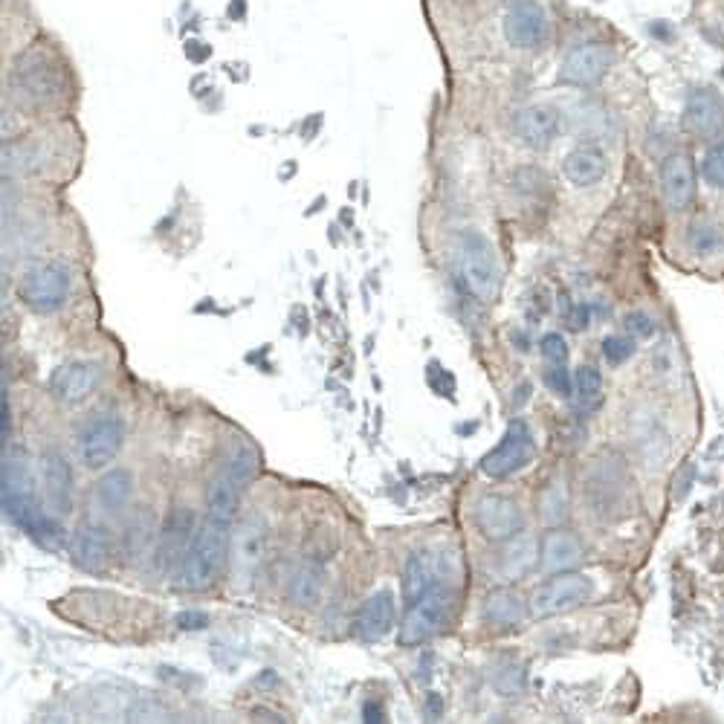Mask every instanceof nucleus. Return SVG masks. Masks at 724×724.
Instances as JSON below:
<instances>
[{
  "mask_svg": "<svg viewBox=\"0 0 724 724\" xmlns=\"http://www.w3.org/2000/svg\"><path fill=\"white\" fill-rule=\"evenodd\" d=\"M322 588H325V568H322V562L305 559V562L296 568L293 580H290V600H293L296 606H313V603L319 600Z\"/></svg>",
  "mask_w": 724,
  "mask_h": 724,
  "instance_id": "27",
  "label": "nucleus"
},
{
  "mask_svg": "<svg viewBox=\"0 0 724 724\" xmlns=\"http://www.w3.org/2000/svg\"><path fill=\"white\" fill-rule=\"evenodd\" d=\"M701 174L713 189H724V142H716L701 163Z\"/></svg>",
  "mask_w": 724,
  "mask_h": 724,
  "instance_id": "35",
  "label": "nucleus"
},
{
  "mask_svg": "<svg viewBox=\"0 0 724 724\" xmlns=\"http://www.w3.org/2000/svg\"><path fill=\"white\" fill-rule=\"evenodd\" d=\"M174 626L183 629V632H203L209 626V614L200 612V609H186V612L177 614Z\"/></svg>",
  "mask_w": 724,
  "mask_h": 724,
  "instance_id": "41",
  "label": "nucleus"
},
{
  "mask_svg": "<svg viewBox=\"0 0 724 724\" xmlns=\"http://www.w3.org/2000/svg\"><path fill=\"white\" fill-rule=\"evenodd\" d=\"M29 539H35L41 548H47V551H58L61 545H64V528H61V522L53 519V516H47V513H38L32 522H29V528L24 530Z\"/></svg>",
  "mask_w": 724,
  "mask_h": 724,
  "instance_id": "33",
  "label": "nucleus"
},
{
  "mask_svg": "<svg viewBox=\"0 0 724 724\" xmlns=\"http://www.w3.org/2000/svg\"><path fill=\"white\" fill-rule=\"evenodd\" d=\"M635 354V342L629 336H606L603 339V357L609 365H623Z\"/></svg>",
  "mask_w": 724,
  "mask_h": 724,
  "instance_id": "36",
  "label": "nucleus"
},
{
  "mask_svg": "<svg viewBox=\"0 0 724 724\" xmlns=\"http://www.w3.org/2000/svg\"><path fill=\"white\" fill-rule=\"evenodd\" d=\"M362 722H368V724L386 722V713H383V707H380L377 701H365V707H362Z\"/></svg>",
  "mask_w": 724,
  "mask_h": 724,
  "instance_id": "42",
  "label": "nucleus"
},
{
  "mask_svg": "<svg viewBox=\"0 0 724 724\" xmlns=\"http://www.w3.org/2000/svg\"><path fill=\"white\" fill-rule=\"evenodd\" d=\"M661 192L672 212H684L696 200V166L687 154H672L661 163Z\"/></svg>",
  "mask_w": 724,
  "mask_h": 724,
  "instance_id": "16",
  "label": "nucleus"
},
{
  "mask_svg": "<svg viewBox=\"0 0 724 724\" xmlns=\"http://www.w3.org/2000/svg\"><path fill=\"white\" fill-rule=\"evenodd\" d=\"M687 128L698 137H719L724 128V102L713 90H696L687 102Z\"/></svg>",
  "mask_w": 724,
  "mask_h": 724,
  "instance_id": "22",
  "label": "nucleus"
},
{
  "mask_svg": "<svg viewBox=\"0 0 724 724\" xmlns=\"http://www.w3.org/2000/svg\"><path fill=\"white\" fill-rule=\"evenodd\" d=\"M574 391H577V400H580V406H583L585 412L597 409L600 400H603V377H600V371H597L594 365L577 368V374H574Z\"/></svg>",
  "mask_w": 724,
  "mask_h": 724,
  "instance_id": "30",
  "label": "nucleus"
},
{
  "mask_svg": "<svg viewBox=\"0 0 724 724\" xmlns=\"http://www.w3.org/2000/svg\"><path fill=\"white\" fill-rule=\"evenodd\" d=\"M626 331L632 336H638V339H646V336L655 334V322H652V316L649 313H643V310H632L629 316H626Z\"/></svg>",
  "mask_w": 724,
  "mask_h": 724,
  "instance_id": "39",
  "label": "nucleus"
},
{
  "mask_svg": "<svg viewBox=\"0 0 724 724\" xmlns=\"http://www.w3.org/2000/svg\"><path fill=\"white\" fill-rule=\"evenodd\" d=\"M70 557L82 568V571H102L111 559V536L102 525H84L76 530L73 545H70Z\"/></svg>",
  "mask_w": 724,
  "mask_h": 724,
  "instance_id": "19",
  "label": "nucleus"
},
{
  "mask_svg": "<svg viewBox=\"0 0 724 724\" xmlns=\"http://www.w3.org/2000/svg\"><path fill=\"white\" fill-rule=\"evenodd\" d=\"M591 594H594L591 577L577 574V571H562V574H554L551 580H545L530 594V614L545 620V617L574 612L591 600Z\"/></svg>",
  "mask_w": 724,
  "mask_h": 724,
  "instance_id": "5",
  "label": "nucleus"
},
{
  "mask_svg": "<svg viewBox=\"0 0 724 724\" xmlns=\"http://www.w3.org/2000/svg\"><path fill=\"white\" fill-rule=\"evenodd\" d=\"M186 56L195 58V61H203V58L209 56V50H206V44H189V50H186Z\"/></svg>",
  "mask_w": 724,
  "mask_h": 724,
  "instance_id": "45",
  "label": "nucleus"
},
{
  "mask_svg": "<svg viewBox=\"0 0 724 724\" xmlns=\"http://www.w3.org/2000/svg\"><path fill=\"white\" fill-rule=\"evenodd\" d=\"M690 250L696 252L698 258H716L724 250V232L713 223H698L690 229V238H687Z\"/></svg>",
  "mask_w": 724,
  "mask_h": 724,
  "instance_id": "32",
  "label": "nucleus"
},
{
  "mask_svg": "<svg viewBox=\"0 0 724 724\" xmlns=\"http://www.w3.org/2000/svg\"><path fill=\"white\" fill-rule=\"evenodd\" d=\"M585 557L583 542L571 530H551L542 539V568L548 574H562L574 571Z\"/></svg>",
  "mask_w": 724,
  "mask_h": 724,
  "instance_id": "21",
  "label": "nucleus"
},
{
  "mask_svg": "<svg viewBox=\"0 0 724 724\" xmlns=\"http://www.w3.org/2000/svg\"><path fill=\"white\" fill-rule=\"evenodd\" d=\"M690 478H693V467L684 470V478H681V481L675 478V499H684V496L690 493Z\"/></svg>",
  "mask_w": 724,
  "mask_h": 724,
  "instance_id": "44",
  "label": "nucleus"
},
{
  "mask_svg": "<svg viewBox=\"0 0 724 724\" xmlns=\"http://www.w3.org/2000/svg\"><path fill=\"white\" fill-rule=\"evenodd\" d=\"M493 687L502 696H519L528 687V672H525L522 664H507V667H502L493 675Z\"/></svg>",
  "mask_w": 724,
  "mask_h": 724,
  "instance_id": "34",
  "label": "nucleus"
},
{
  "mask_svg": "<svg viewBox=\"0 0 724 724\" xmlns=\"http://www.w3.org/2000/svg\"><path fill=\"white\" fill-rule=\"evenodd\" d=\"M267 551V525L258 513H250L229 539V559H232V583L235 588H250L261 559Z\"/></svg>",
  "mask_w": 724,
  "mask_h": 724,
  "instance_id": "7",
  "label": "nucleus"
},
{
  "mask_svg": "<svg viewBox=\"0 0 724 724\" xmlns=\"http://www.w3.org/2000/svg\"><path fill=\"white\" fill-rule=\"evenodd\" d=\"M562 171H565L568 183H574L580 189L594 186L606 174V154L594 145H580L562 160Z\"/></svg>",
  "mask_w": 724,
  "mask_h": 724,
  "instance_id": "23",
  "label": "nucleus"
},
{
  "mask_svg": "<svg viewBox=\"0 0 724 724\" xmlns=\"http://www.w3.org/2000/svg\"><path fill=\"white\" fill-rule=\"evenodd\" d=\"M533 455H536V441H533V432L528 429V423L525 420H510L502 444L484 455L481 473L490 475V478H507L516 470L528 467L530 461H533Z\"/></svg>",
  "mask_w": 724,
  "mask_h": 724,
  "instance_id": "9",
  "label": "nucleus"
},
{
  "mask_svg": "<svg viewBox=\"0 0 724 724\" xmlns=\"http://www.w3.org/2000/svg\"><path fill=\"white\" fill-rule=\"evenodd\" d=\"M461 270L464 281L478 299L493 302L502 293V267L493 244L481 232H464L461 238Z\"/></svg>",
  "mask_w": 724,
  "mask_h": 724,
  "instance_id": "4",
  "label": "nucleus"
},
{
  "mask_svg": "<svg viewBox=\"0 0 724 724\" xmlns=\"http://www.w3.org/2000/svg\"><path fill=\"white\" fill-rule=\"evenodd\" d=\"M70 290H73V273L61 261L38 264V267L29 270L27 279L21 281V299L35 313L61 310L70 299Z\"/></svg>",
  "mask_w": 724,
  "mask_h": 724,
  "instance_id": "6",
  "label": "nucleus"
},
{
  "mask_svg": "<svg viewBox=\"0 0 724 724\" xmlns=\"http://www.w3.org/2000/svg\"><path fill=\"white\" fill-rule=\"evenodd\" d=\"M134 496V478L128 470H108L96 484V502L108 513H119Z\"/></svg>",
  "mask_w": 724,
  "mask_h": 724,
  "instance_id": "28",
  "label": "nucleus"
},
{
  "mask_svg": "<svg viewBox=\"0 0 724 724\" xmlns=\"http://www.w3.org/2000/svg\"><path fill=\"white\" fill-rule=\"evenodd\" d=\"M438 577H441V574H438V568H435V562H432L429 554L415 551L412 557L406 559V568H403V597H406V606L418 603Z\"/></svg>",
  "mask_w": 724,
  "mask_h": 724,
  "instance_id": "25",
  "label": "nucleus"
},
{
  "mask_svg": "<svg viewBox=\"0 0 724 724\" xmlns=\"http://www.w3.org/2000/svg\"><path fill=\"white\" fill-rule=\"evenodd\" d=\"M192 528H195V516L186 507H177L168 516L166 528H163L160 542H157V554H154L160 571H174L177 574L180 562H183L189 545H192Z\"/></svg>",
  "mask_w": 724,
  "mask_h": 724,
  "instance_id": "15",
  "label": "nucleus"
},
{
  "mask_svg": "<svg viewBox=\"0 0 724 724\" xmlns=\"http://www.w3.org/2000/svg\"><path fill=\"white\" fill-rule=\"evenodd\" d=\"M528 617V606L525 600L510 591V588H499L493 594H487L484 600V620L496 623V626H519Z\"/></svg>",
  "mask_w": 724,
  "mask_h": 724,
  "instance_id": "26",
  "label": "nucleus"
},
{
  "mask_svg": "<svg viewBox=\"0 0 724 724\" xmlns=\"http://www.w3.org/2000/svg\"><path fill=\"white\" fill-rule=\"evenodd\" d=\"M536 557H539V551H536V542L530 536H525V533L513 536L510 548L504 551L502 557V577L504 580H522L525 574L533 571Z\"/></svg>",
  "mask_w": 724,
  "mask_h": 724,
  "instance_id": "29",
  "label": "nucleus"
},
{
  "mask_svg": "<svg viewBox=\"0 0 724 724\" xmlns=\"http://www.w3.org/2000/svg\"><path fill=\"white\" fill-rule=\"evenodd\" d=\"M122 438H125V426L119 415L105 412V415L87 420L79 435V458L84 467H90V470L108 467L116 458V452L122 449Z\"/></svg>",
  "mask_w": 724,
  "mask_h": 724,
  "instance_id": "8",
  "label": "nucleus"
},
{
  "mask_svg": "<svg viewBox=\"0 0 724 724\" xmlns=\"http://www.w3.org/2000/svg\"><path fill=\"white\" fill-rule=\"evenodd\" d=\"M3 513L21 530H27L29 522L41 513L35 504V481L29 467L15 455L3 461Z\"/></svg>",
  "mask_w": 724,
  "mask_h": 724,
  "instance_id": "11",
  "label": "nucleus"
},
{
  "mask_svg": "<svg viewBox=\"0 0 724 724\" xmlns=\"http://www.w3.org/2000/svg\"><path fill=\"white\" fill-rule=\"evenodd\" d=\"M513 131L528 148H548L559 134V113L554 108H545V105L525 108V111L516 113Z\"/></svg>",
  "mask_w": 724,
  "mask_h": 724,
  "instance_id": "18",
  "label": "nucleus"
},
{
  "mask_svg": "<svg viewBox=\"0 0 724 724\" xmlns=\"http://www.w3.org/2000/svg\"><path fill=\"white\" fill-rule=\"evenodd\" d=\"M145 533H151V513H140L137 522L128 530V548H131V554H140L142 548H145Z\"/></svg>",
  "mask_w": 724,
  "mask_h": 724,
  "instance_id": "40",
  "label": "nucleus"
},
{
  "mask_svg": "<svg viewBox=\"0 0 724 724\" xmlns=\"http://www.w3.org/2000/svg\"><path fill=\"white\" fill-rule=\"evenodd\" d=\"M241 490H244V487L226 473V470H221V473L212 478L209 493H206V516L232 525V522H235V513H238V496H241Z\"/></svg>",
  "mask_w": 724,
  "mask_h": 724,
  "instance_id": "24",
  "label": "nucleus"
},
{
  "mask_svg": "<svg viewBox=\"0 0 724 724\" xmlns=\"http://www.w3.org/2000/svg\"><path fill=\"white\" fill-rule=\"evenodd\" d=\"M229 530L232 525L218 522V519H203V525L197 528L195 539L186 551V557L180 562L174 580L177 588L183 591H206L209 585L218 580L226 554H229Z\"/></svg>",
  "mask_w": 724,
  "mask_h": 724,
  "instance_id": "1",
  "label": "nucleus"
},
{
  "mask_svg": "<svg viewBox=\"0 0 724 724\" xmlns=\"http://www.w3.org/2000/svg\"><path fill=\"white\" fill-rule=\"evenodd\" d=\"M99 380V365L96 362H64L50 374V391L56 394L61 403H82L87 400Z\"/></svg>",
  "mask_w": 724,
  "mask_h": 724,
  "instance_id": "17",
  "label": "nucleus"
},
{
  "mask_svg": "<svg viewBox=\"0 0 724 724\" xmlns=\"http://www.w3.org/2000/svg\"><path fill=\"white\" fill-rule=\"evenodd\" d=\"M614 53L612 47L600 44V41H591V44H580L574 47L562 67H559V79L565 84H577V87H588V84H597L606 70L612 67Z\"/></svg>",
  "mask_w": 724,
  "mask_h": 724,
  "instance_id": "13",
  "label": "nucleus"
},
{
  "mask_svg": "<svg viewBox=\"0 0 724 724\" xmlns=\"http://www.w3.org/2000/svg\"><path fill=\"white\" fill-rule=\"evenodd\" d=\"M568 325H571L574 331H583L585 325H588V307L585 305L571 307V313H568Z\"/></svg>",
  "mask_w": 724,
  "mask_h": 724,
  "instance_id": "43",
  "label": "nucleus"
},
{
  "mask_svg": "<svg viewBox=\"0 0 724 724\" xmlns=\"http://www.w3.org/2000/svg\"><path fill=\"white\" fill-rule=\"evenodd\" d=\"M504 38L516 50H533L548 38V15L536 0H516L504 15Z\"/></svg>",
  "mask_w": 724,
  "mask_h": 724,
  "instance_id": "12",
  "label": "nucleus"
},
{
  "mask_svg": "<svg viewBox=\"0 0 724 724\" xmlns=\"http://www.w3.org/2000/svg\"><path fill=\"white\" fill-rule=\"evenodd\" d=\"M539 351L548 365H565L568 360V342L562 339V334H545L539 339Z\"/></svg>",
  "mask_w": 724,
  "mask_h": 724,
  "instance_id": "38",
  "label": "nucleus"
},
{
  "mask_svg": "<svg viewBox=\"0 0 724 724\" xmlns=\"http://www.w3.org/2000/svg\"><path fill=\"white\" fill-rule=\"evenodd\" d=\"M473 522L478 533L490 542H510L513 536H519L525 530V513L522 507L507 499L487 493L481 496L473 507Z\"/></svg>",
  "mask_w": 724,
  "mask_h": 724,
  "instance_id": "10",
  "label": "nucleus"
},
{
  "mask_svg": "<svg viewBox=\"0 0 724 724\" xmlns=\"http://www.w3.org/2000/svg\"><path fill=\"white\" fill-rule=\"evenodd\" d=\"M9 87H12V99L21 108H41V105H50L61 93V70L50 53L27 50L12 67Z\"/></svg>",
  "mask_w": 724,
  "mask_h": 724,
  "instance_id": "2",
  "label": "nucleus"
},
{
  "mask_svg": "<svg viewBox=\"0 0 724 724\" xmlns=\"http://www.w3.org/2000/svg\"><path fill=\"white\" fill-rule=\"evenodd\" d=\"M44 481H47L50 507L56 510V516H67L73 504V467L58 449L44 452Z\"/></svg>",
  "mask_w": 724,
  "mask_h": 724,
  "instance_id": "20",
  "label": "nucleus"
},
{
  "mask_svg": "<svg viewBox=\"0 0 724 724\" xmlns=\"http://www.w3.org/2000/svg\"><path fill=\"white\" fill-rule=\"evenodd\" d=\"M571 504H568V490H565V484H548L545 487V493L539 496V510H542V519H545V525H562L565 519H568V510Z\"/></svg>",
  "mask_w": 724,
  "mask_h": 724,
  "instance_id": "31",
  "label": "nucleus"
},
{
  "mask_svg": "<svg viewBox=\"0 0 724 724\" xmlns=\"http://www.w3.org/2000/svg\"><path fill=\"white\" fill-rule=\"evenodd\" d=\"M449 609H452V591L438 577L418 603L406 606V617L400 623V646H420L435 638L446 626Z\"/></svg>",
  "mask_w": 724,
  "mask_h": 724,
  "instance_id": "3",
  "label": "nucleus"
},
{
  "mask_svg": "<svg viewBox=\"0 0 724 724\" xmlns=\"http://www.w3.org/2000/svg\"><path fill=\"white\" fill-rule=\"evenodd\" d=\"M545 386L557 397H574V377L568 374L565 365H548L545 368Z\"/></svg>",
  "mask_w": 724,
  "mask_h": 724,
  "instance_id": "37",
  "label": "nucleus"
},
{
  "mask_svg": "<svg viewBox=\"0 0 724 724\" xmlns=\"http://www.w3.org/2000/svg\"><path fill=\"white\" fill-rule=\"evenodd\" d=\"M394 617H397L394 594L389 588H380V591L368 594L354 614V635L365 643L383 641L394 629Z\"/></svg>",
  "mask_w": 724,
  "mask_h": 724,
  "instance_id": "14",
  "label": "nucleus"
}]
</instances>
